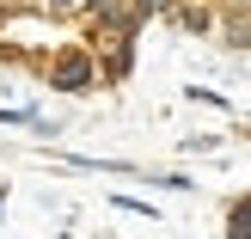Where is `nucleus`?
Segmentation results:
<instances>
[{"label": "nucleus", "mask_w": 251, "mask_h": 239, "mask_svg": "<svg viewBox=\"0 0 251 239\" xmlns=\"http://www.w3.org/2000/svg\"><path fill=\"white\" fill-rule=\"evenodd\" d=\"M43 74H49V86L55 92H68V98H86V92H98L104 86V74H98V55H92V43H61L55 55L43 61Z\"/></svg>", "instance_id": "obj_1"}, {"label": "nucleus", "mask_w": 251, "mask_h": 239, "mask_svg": "<svg viewBox=\"0 0 251 239\" xmlns=\"http://www.w3.org/2000/svg\"><path fill=\"white\" fill-rule=\"evenodd\" d=\"M215 37H221L227 49H251V6H245V0H221Z\"/></svg>", "instance_id": "obj_2"}, {"label": "nucleus", "mask_w": 251, "mask_h": 239, "mask_svg": "<svg viewBox=\"0 0 251 239\" xmlns=\"http://www.w3.org/2000/svg\"><path fill=\"white\" fill-rule=\"evenodd\" d=\"M31 12H43V19H86V0H31Z\"/></svg>", "instance_id": "obj_3"}, {"label": "nucleus", "mask_w": 251, "mask_h": 239, "mask_svg": "<svg viewBox=\"0 0 251 239\" xmlns=\"http://www.w3.org/2000/svg\"><path fill=\"white\" fill-rule=\"evenodd\" d=\"M227 227H233V233H251V196L227 203Z\"/></svg>", "instance_id": "obj_4"}, {"label": "nucleus", "mask_w": 251, "mask_h": 239, "mask_svg": "<svg viewBox=\"0 0 251 239\" xmlns=\"http://www.w3.org/2000/svg\"><path fill=\"white\" fill-rule=\"evenodd\" d=\"M178 147H184V154H215L221 135H190V141H178Z\"/></svg>", "instance_id": "obj_5"}, {"label": "nucleus", "mask_w": 251, "mask_h": 239, "mask_svg": "<svg viewBox=\"0 0 251 239\" xmlns=\"http://www.w3.org/2000/svg\"><path fill=\"white\" fill-rule=\"evenodd\" d=\"M0 209H6V196H0Z\"/></svg>", "instance_id": "obj_6"}, {"label": "nucleus", "mask_w": 251, "mask_h": 239, "mask_svg": "<svg viewBox=\"0 0 251 239\" xmlns=\"http://www.w3.org/2000/svg\"><path fill=\"white\" fill-rule=\"evenodd\" d=\"M0 25H6V12H0Z\"/></svg>", "instance_id": "obj_7"}]
</instances>
